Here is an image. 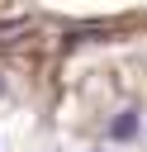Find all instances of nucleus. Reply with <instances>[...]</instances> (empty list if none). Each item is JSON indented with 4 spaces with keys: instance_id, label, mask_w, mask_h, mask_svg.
<instances>
[{
    "instance_id": "f257e3e1",
    "label": "nucleus",
    "mask_w": 147,
    "mask_h": 152,
    "mask_svg": "<svg viewBox=\"0 0 147 152\" xmlns=\"http://www.w3.org/2000/svg\"><path fill=\"white\" fill-rule=\"evenodd\" d=\"M138 128H142L138 109H123V114H114V119H109V138H114V142H133V138H138Z\"/></svg>"
},
{
    "instance_id": "f03ea898",
    "label": "nucleus",
    "mask_w": 147,
    "mask_h": 152,
    "mask_svg": "<svg viewBox=\"0 0 147 152\" xmlns=\"http://www.w3.org/2000/svg\"><path fill=\"white\" fill-rule=\"evenodd\" d=\"M0 95H5V81H0Z\"/></svg>"
}]
</instances>
